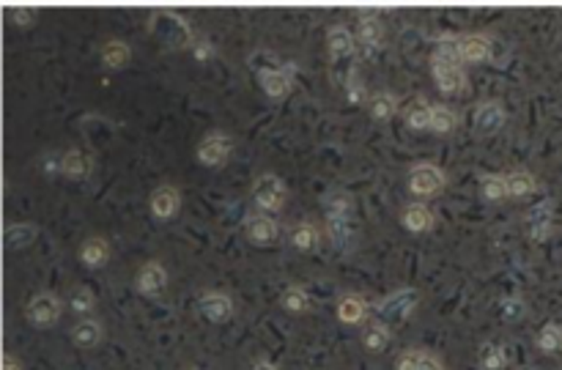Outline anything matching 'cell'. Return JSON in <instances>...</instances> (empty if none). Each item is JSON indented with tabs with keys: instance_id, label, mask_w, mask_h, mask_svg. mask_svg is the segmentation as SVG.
Returning a JSON list of instances; mask_svg holds the SVG:
<instances>
[{
	"instance_id": "cell-1",
	"label": "cell",
	"mask_w": 562,
	"mask_h": 370,
	"mask_svg": "<svg viewBox=\"0 0 562 370\" xmlns=\"http://www.w3.org/2000/svg\"><path fill=\"white\" fill-rule=\"evenodd\" d=\"M286 198H289L286 181L277 173H263L252 181V201H255L258 212L274 214L286 206Z\"/></svg>"
},
{
	"instance_id": "cell-2",
	"label": "cell",
	"mask_w": 562,
	"mask_h": 370,
	"mask_svg": "<svg viewBox=\"0 0 562 370\" xmlns=\"http://www.w3.org/2000/svg\"><path fill=\"white\" fill-rule=\"evenodd\" d=\"M447 187V173L433 162H420L409 170V193L417 201H428Z\"/></svg>"
},
{
	"instance_id": "cell-3",
	"label": "cell",
	"mask_w": 562,
	"mask_h": 370,
	"mask_svg": "<svg viewBox=\"0 0 562 370\" xmlns=\"http://www.w3.org/2000/svg\"><path fill=\"white\" fill-rule=\"evenodd\" d=\"M233 157V138L223 129H212L195 148V159L204 167H223Z\"/></svg>"
},
{
	"instance_id": "cell-4",
	"label": "cell",
	"mask_w": 562,
	"mask_h": 370,
	"mask_svg": "<svg viewBox=\"0 0 562 370\" xmlns=\"http://www.w3.org/2000/svg\"><path fill=\"white\" fill-rule=\"evenodd\" d=\"M420 305V294L417 289H398L393 294H387L385 299L376 302V313L382 316V321L390 324H404Z\"/></svg>"
},
{
	"instance_id": "cell-5",
	"label": "cell",
	"mask_w": 562,
	"mask_h": 370,
	"mask_svg": "<svg viewBox=\"0 0 562 370\" xmlns=\"http://www.w3.org/2000/svg\"><path fill=\"white\" fill-rule=\"evenodd\" d=\"M25 316H28V321L33 327L47 329V327H52V324L61 321V316H63V299L58 294H52V291H39V294L31 297V302L25 308Z\"/></svg>"
},
{
	"instance_id": "cell-6",
	"label": "cell",
	"mask_w": 562,
	"mask_h": 370,
	"mask_svg": "<svg viewBox=\"0 0 562 370\" xmlns=\"http://www.w3.org/2000/svg\"><path fill=\"white\" fill-rule=\"evenodd\" d=\"M167 289V269L162 261L151 258L146 261L138 274H135V291L143 294V297H159L162 291Z\"/></svg>"
},
{
	"instance_id": "cell-7",
	"label": "cell",
	"mask_w": 562,
	"mask_h": 370,
	"mask_svg": "<svg viewBox=\"0 0 562 370\" xmlns=\"http://www.w3.org/2000/svg\"><path fill=\"white\" fill-rule=\"evenodd\" d=\"M244 233L255 247H271L280 239V225L266 212H250L244 220Z\"/></svg>"
},
{
	"instance_id": "cell-8",
	"label": "cell",
	"mask_w": 562,
	"mask_h": 370,
	"mask_svg": "<svg viewBox=\"0 0 562 370\" xmlns=\"http://www.w3.org/2000/svg\"><path fill=\"white\" fill-rule=\"evenodd\" d=\"M198 310L206 321L212 324H225L236 313V302L225 291H204L198 297Z\"/></svg>"
},
{
	"instance_id": "cell-9",
	"label": "cell",
	"mask_w": 562,
	"mask_h": 370,
	"mask_svg": "<svg viewBox=\"0 0 562 370\" xmlns=\"http://www.w3.org/2000/svg\"><path fill=\"white\" fill-rule=\"evenodd\" d=\"M148 209L159 223H167L178 214L181 209V190L173 187V184H159V187L151 193L148 198Z\"/></svg>"
},
{
	"instance_id": "cell-10",
	"label": "cell",
	"mask_w": 562,
	"mask_h": 370,
	"mask_svg": "<svg viewBox=\"0 0 562 370\" xmlns=\"http://www.w3.org/2000/svg\"><path fill=\"white\" fill-rule=\"evenodd\" d=\"M551 220H554V204L540 201V204L529 206V212L524 214V231L529 233V239L543 242L551 233Z\"/></svg>"
},
{
	"instance_id": "cell-11",
	"label": "cell",
	"mask_w": 562,
	"mask_h": 370,
	"mask_svg": "<svg viewBox=\"0 0 562 370\" xmlns=\"http://www.w3.org/2000/svg\"><path fill=\"white\" fill-rule=\"evenodd\" d=\"M327 236L338 250H351L357 239L354 214H327Z\"/></svg>"
},
{
	"instance_id": "cell-12",
	"label": "cell",
	"mask_w": 562,
	"mask_h": 370,
	"mask_svg": "<svg viewBox=\"0 0 562 370\" xmlns=\"http://www.w3.org/2000/svg\"><path fill=\"white\" fill-rule=\"evenodd\" d=\"M505 119H508V116H505L502 102L491 100V102H481V105L475 108L472 124H475V129H478L481 135H494V132L502 129Z\"/></svg>"
},
{
	"instance_id": "cell-13",
	"label": "cell",
	"mask_w": 562,
	"mask_h": 370,
	"mask_svg": "<svg viewBox=\"0 0 562 370\" xmlns=\"http://www.w3.org/2000/svg\"><path fill=\"white\" fill-rule=\"evenodd\" d=\"M433 223H436V217H433L431 206L423 201H412L401 212V225L409 233H428V231H433Z\"/></svg>"
},
{
	"instance_id": "cell-14",
	"label": "cell",
	"mask_w": 562,
	"mask_h": 370,
	"mask_svg": "<svg viewBox=\"0 0 562 370\" xmlns=\"http://www.w3.org/2000/svg\"><path fill=\"white\" fill-rule=\"evenodd\" d=\"M370 313V302L362 294H346L338 299V321L346 327H359L367 321Z\"/></svg>"
},
{
	"instance_id": "cell-15",
	"label": "cell",
	"mask_w": 562,
	"mask_h": 370,
	"mask_svg": "<svg viewBox=\"0 0 562 370\" xmlns=\"http://www.w3.org/2000/svg\"><path fill=\"white\" fill-rule=\"evenodd\" d=\"M258 82L263 88V94L271 97V100H283V97H289V90H291V74L286 69H280V66L261 69Z\"/></svg>"
},
{
	"instance_id": "cell-16",
	"label": "cell",
	"mask_w": 562,
	"mask_h": 370,
	"mask_svg": "<svg viewBox=\"0 0 562 370\" xmlns=\"http://www.w3.org/2000/svg\"><path fill=\"white\" fill-rule=\"evenodd\" d=\"M102 337H105V327H102L100 318H93V316H82V318H77L74 327H71V340H74V346H80V348H93V346H100Z\"/></svg>"
},
{
	"instance_id": "cell-17",
	"label": "cell",
	"mask_w": 562,
	"mask_h": 370,
	"mask_svg": "<svg viewBox=\"0 0 562 370\" xmlns=\"http://www.w3.org/2000/svg\"><path fill=\"white\" fill-rule=\"evenodd\" d=\"M110 242L105 236H88L80 244V263L88 269H102L110 261Z\"/></svg>"
},
{
	"instance_id": "cell-18",
	"label": "cell",
	"mask_w": 562,
	"mask_h": 370,
	"mask_svg": "<svg viewBox=\"0 0 562 370\" xmlns=\"http://www.w3.org/2000/svg\"><path fill=\"white\" fill-rule=\"evenodd\" d=\"M90 167H93V165H90L88 154L80 151V148H69V151H63V157H61V176H63V178L82 181V178L90 176Z\"/></svg>"
},
{
	"instance_id": "cell-19",
	"label": "cell",
	"mask_w": 562,
	"mask_h": 370,
	"mask_svg": "<svg viewBox=\"0 0 562 370\" xmlns=\"http://www.w3.org/2000/svg\"><path fill=\"white\" fill-rule=\"evenodd\" d=\"M433 82L442 94H461L466 88V71L461 66H431Z\"/></svg>"
},
{
	"instance_id": "cell-20",
	"label": "cell",
	"mask_w": 562,
	"mask_h": 370,
	"mask_svg": "<svg viewBox=\"0 0 562 370\" xmlns=\"http://www.w3.org/2000/svg\"><path fill=\"white\" fill-rule=\"evenodd\" d=\"M289 242L300 250V252H313L321 244V231L316 223L310 220H300L291 231H289Z\"/></svg>"
},
{
	"instance_id": "cell-21",
	"label": "cell",
	"mask_w": 562,
	"mask_h": 370,
	"mask_svg": "<svg viewBox=\"0 0 562 370\" xmlns=\"http://www.w3.org/2000/svg\"><path fill=\"white\" fill-rule=\"evenodd\" d=\"M382 36H385V28H382V20L373 14V12H362L359 14V23H357V39L367 47V50H376L382 44Z\"/></svg>"
},
{
	"instance_id": "cell-22",
	"label": "cell",
	"mask_w": 562,
	"mask_h": 370,
	"mask_svg": "<svg viewBox=\"0 0 562 370\" xmlns=\"http://www.w3.org/2000/svg\"><path fill=\"white\" fill-rule=\"evenodd\" d=\"M461 58L466 63H481L491 58V39L483 33H470L461 36Z\"/></svg>"
},
{
	"instance_id": "cell-23",
	"label": "cell",
	"mask_w": 562,
	"mask_h": 370,
	"mask_svg": "<svg viewBox=\"0 0 562 370\" xmlns=\"http://www.w3.org/2000/svg\"><path fill=\"white\" fill-rule=\"evenodd\" d=\"M393 340V332L387 327V321H367L362 327V346L373 354H382Z\"/></svg>"
},
{
	"instance_id": "cell-24",
	"label": "cell",
	"mask_w": 562,
	"mask_h": 370,
	"mask_svg": "<svg viewBox=\"0 0 562 370\" xmlns=\"http://www.w3.org/2000/svg\"><path fill=\"white\" fill-rule=\"evenodd\" d=\"M327 50H329V55L335 58V61H343V58H348L351 52H354V36H351V31L346 28V25H332L329 31H327Z\"/></svg>"
},
{
	"instance_id": "cell-25",
	"label": "cell",
	"mask_w": 562,
	"mask_h": 370,
	"mask_svg": "<svg viewBox=\"0 0 562 370\" xmlns=\"http://www.w3.org/2000/svg\"><path fill=\"white\" fill-rule=\"evenodd\" d=\"M461 61V36H442L433 47L431 66H458Z\"/></svg>"
},
{
	"instance_id": "cell-26",
	"label": "cell",
	"mask_w": 562,
	"mask_h": 370,
	"mask_svg": "<svg viewBox=\"0 0 562 370\" xmlns=\"http://www.w3.org/2000/svg\"><path fill=\"white\" fill-rule=\"evenodd\" d=\"M36 236H39V228L33 223H9L4 231V244H6V250H23L28 244H33Z\"/></svg>"
},
{
	"instance_id": "cell-27",
	"label": "cell",
	"mask_w": 562,
	"mask_h": 370,
	"mask_svg": "<svg viewBox=\"0 0 562 370\" xmlns=\"http://www.w3.org/2000/svg\"><path fill=\"white\" fill-rule=\"evenodd\" d=\"M395 110H398V100H395V94H390V90H379V94H373L367 100V113L373 121L385 124L395 116Z\"/></svg>"
},
{
	"instance_id": "cell-28",
	"label": "cell",
	"mask_w": 562,
	"mask_h": 370,
	"mask_svg": "<svg viewBox=\"0 0 562 370\" xmlns=\"http://www.w3.org/2000/svg\"><path fill=\"white\" fill-rule=\"evenodd\" d=\"M431 116H433V105L425 102V100H414L404 113L406 127L414 129V132H431Z\"/></svg>"
},
{
	"instance_id": "cell-29",
	"label": "cell",
	"mask_w": 562,
	"mask_h": 370,
	"mask_svg": "<svg viewBox=\"0 0 562 370\" xmlns=\"http://www.w3.org/2000/svg\"><path fill=\"white\" fill-rule=\"evenodd\" d=\"M508 193L510 198H527L538 190V178L529 170H510L508 176Z\"/></svg>"
},
{
	"instance_id": "cell-30",
	"label": "cell",
	"mask_w": 562,
	"mask_h": 370,
	"mask_svg": "<svg viewBox=\"0 0 562 370\" xmlns=\"http://www.w3.org/2000/svg\"><path fill=\"white\" fill-rule=\"evenodd\" d=\"M481 195L489 204H500V201L510 198V193H508V178L500 176V173H486L481 178Z\"/></svg>"
},
{
	"instance_id": "cell-31",
	"label": "cell",
	"mask_w": 562,
	"mask_h": 370,
	"mask_svg": "<svg viewBox=\"0 0 562 370\" xmlns=\"http://www.w3.org/2000/svg\"><path fill=\"white\" fill-rule=\"evenodd\" d=\"M280 308H283L286 313L302 316L310 310V294L302 286H289L283 294H280Z\"/></svg>"
},
{
	"instance_id": "cell-32",
	"label": "cell",
	"mask_w": 562,
	"mask_h": 370,
	"mask_svg": "<svg viewBox=\"0 0 562 370\" xmlns=\"http://www.w3.org/2000/svg\"><path fill=\"white\" fill-rule=\"evenodd\" d=\"M535 343L543 354H562V324H543L540 332L535 335Z\"/></svg>"
},
{
	"instance_id": "cell-33",
	"label": "cell",
	"mask_w": 562,
	"mask_h": 370,
	"mask_svg": "<svg viewBox=\"0 0 562 370\" xmlns=\"http://www.w3.org/2000/svg\"><path fill=\"white\" fill-rule=\"evenodd\" d=\"M478 362H481L483 370H505L508 367V351L500 343H483L481 354H478Z\"/></svg>"
},
{
	"instance_id": "cell-34",
	"label": "cell",
	"mask_w": 562,
	"mask_h": 370,
	"mask_svg": "<svg viewBox=\"0 0 562 370\" xmlns=\"http://www.w3.org/2000/svg\"><path fill=\"white\" fill-rule=\"evenodd\" d=\"M129 55H132V50H129V44L121 42V39H110V42H105V47H102V61H105L108 69H121V66H127Z\"/></svg>"
},
{
	"instance_id": "cell-35",
	"label": "cell",
	"mask_w": 562,
	"mask_h": 370,
	"mask_svg": "<svg viewBox=\"0 0 562 370\" xmlns=\"http://www.w3.org/2000/svg\"><path fill=\"white\" fill-rule=\"evenodd\" d=\"M66 305H69V310H71V313H77V316L82 318V316H90V313H93V308H97V297H93V291H90V289L77 286V289H71V294H69Z\"/></svg>"
},
{
	"instance_id": "cell-36",
	"label": "cell",
	"mask_w": 562,
	"mask_h": 370,
	"mask_svg": "<svg viewBox=\"0 0 562 370\" xmlns=\"http://www.w3.org/2000/svg\"><path fill=\"white\" fill-rule=\"evenodd\" d=\"M458 124V116L452 108L447 105H433V116H431V132L436 135H450Z\"/></svg>"
},
{
	"instance_id": "cell-37",
	"label": "cell",
	"mask_w": 562,
	"mask_h": 370,
	"mask_svg": "<svg viewBox=\"0 0 562 370\" xmlns=\"http://www.w3.org/2000/svg\"><path fill=\"white\" fill-rule=\"evenodd\" d=\"M324 212L327 214H354V198L346 190H329L324 195Z\"/></svg>"
},
{
	"instance_id": "cell-38",
	"label": "cell",
	"mask_w": 562,
	"mask_h": 370,
	"mask_svg": "<svg viewBox=\"0 0 562 370\" xmlns=\"http://www.w3.org/2000/svg\"><path fill=\"white\" fill-rule=\"evenodd\" d=\"M346 100L351 105H365L367 102V90H365V82H362L357 69H348V74H346Z\"/></svg>"
},
{
	"instance_id": "cell-39",
	"label": "cell",
	"mask_w": 562,
	"mask_h": 370,
	"mask_svg": "<svg viewBox=\"0 0 562 370\" xmlns=\"http://www.w3.org/2000/svg\"><path fill=\"white\" fill-rule=\"evenodd\" d=\"M527 313V302L521 299V297H505L502 302H500V316L505 318V321H519L521 316Z\"/></svg>"
},
{
	"instance_id": "cell-40",
	"label": "cell",
	"mask_w": 562,
	"mask_h": 370,
	"mask_svg": "<svg viewBox=\"0 0 562 370\" xmlns=\"http://www.w3.org/2000/svg\"><path fill=\"white\" fill-rule=\"evenodd\" d=\"M420 351L423 348H406L398 362H395V370H417L420 367Z\"/></svg>"
},
{
	"instance_id": "cell-41",
	"label": "cell",
	"mask_w": 562,
	"mask_h": 370,
	"mask_svg": "<svg viewBox=\"0 0 562 370\" xmlns=\"http://www.w3.org/2000/svg\"><path fill=\"white\" fill-rule=\"evenodd\" d=\"M31 14H33V6H20V4H14V6L6 9V17H9L14 25H28V23H31Z\"/></svg>"
},
{
	"instance_id": "cell-42",
	"label": "cell",
	"mask_w": 562,
	"mask_h": 370,
	"mask_svg": "<svg viewBox=\"0 0 562 370\" xmlns=\"http://www.w3.org/2000/svg\"><path fill=\"white\" fill-rule=\"evenodd\" d=\"M61 157H63V151H50L42 159V167H44L47 176H61Z\"/></svg>"
},
{
	"instance_id": "cell-43",
	"label": "cell",
	"mask_w": 562,
	"mask_h": 370,
	"mask_svg": "<svg viewBox=\"0 0 562 370\" xmlns=\"http://www.w3.org/2000/svg\"><path fill=\"white\" fill-rule=\"evenodd\" d=\"M417 370H444V362L436 356V354H431V351H420V367Z\"/></svg>"
},
{
	"instance_id": "cell-44",
	"label": "cell",
	"mask_w": 562,
	"mask_h": 370,
	"mask_svg": "<svg viewBox=\"0 0 562 370\" xmlns=\"http://www.w3.org/2000/svg\"><path fill=\"white\" fill-rule=\"evenodd\" d=\"M193 52H195V58H198V61H206V58L212 55V44H209V42H204V39H201V42L195 39Z\"/></svg>"
},
{
	"instance_id": "cell-45",
	"label": "cell",
	"mask_w": 562,
	"mask_h": 370,
	"mask_svg": "<svg viewBox=\"0 0 562 370\" xmlns=\"http://www.w3.org/2000/svg\"><path fill=\"white\" fill-rule=\"evenodd\" d=\"M4 370H23V362L12 351H6L4 354Z\"/></svg>"
},
{
	"instance_id": "cell-46",
	"label": "cell",
	"mask_w": 562,
	"mask_h": 370,
	"mask_svg": "<svg viewBox=\"0 0 562 370\" xmlns=\"http://www.w3.org/2000/svg\"><path fill=\"white\" fill-rule=\"evenodd\" d=\"M250 370H280L271 359H258V362H252L250 365Z\"/></svg>"
},
{
	"instance_id": "cell-47",
	"label": "cell",
	"mask_w": 562,
	"mask_h": 370,
	"mask_svg": "<svg viewBox=\"0 0 562 370\" xmlns=\"http://www.w3.org/2000/svg\"><path fill=\"white\" fill-rule=\"evenodd\" d=\"M184 370H201V367H184Z\"/></svg>"
}]
</instances>
